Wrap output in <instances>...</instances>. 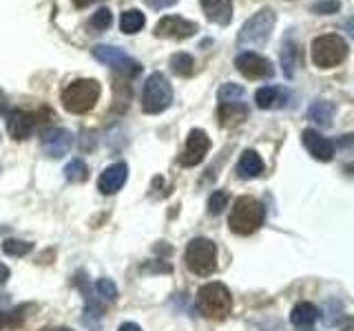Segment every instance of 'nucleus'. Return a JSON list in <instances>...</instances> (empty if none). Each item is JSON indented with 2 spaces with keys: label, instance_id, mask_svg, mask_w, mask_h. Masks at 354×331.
I'll use <instances>...</instances> for the list:
<instances>
[{
  "label": "nucleus",
  "instance_id": "f257e3e1",
  "mask_svg": "<svg viewBox=\"0 0 354 331\" xmlns=\"http://www.w3.org/2000/svg\"><path fill=\"white\" fill-rule=\"evenodd\" d=\"M266 219V208L261 201H257L254 197H239L235 199L228 217V228L230 232H235L239 237H248L252 232H257L263 225Z\"/></svg>",
  "mask_w": 354,
  "mask_h": 331
},
{
  "label": "nucleus",
  "instance_id": "f03ea898",
  "mask_svg": "<svg viewBox=\"0 0 354 331\" xmlns=\"http://www.w3.org/2000/svg\"><path fill=\"white\" fill-rule=\"evenodd\" d=\"M100 93H102V88H100V84L95 80H75L64 86L60 102H62L64 110H69V113L84 115L95 106V102L100 99Z\"/></svg>",
  "mask_w": 354,
  "mask_h": 331
},
{
  "label": "nucleus",
  "instance_id": "7ed1b4c3",
  "mask_svg": "<svg viewBox=\"0 0 354 331\" xmlns=\"http://www.w3.org/2000/svg\"><path fill=\"white\" fill-rule=\"evenodd\" d=\"M277 16L272 9H259L252 18L243 22V27L239 31L237 44L239 49H257L261 44H266L272 36Z\"/></svg>",
  "mask_w": 354,
  "mask_h": 331
},
{
  "label": "nucleus",
  "instance_id": "20e7f679",
  "mask_svg": "<svg viewBox=\"0 0 354 331\" xmlns=\"http://www.w3.org/2000/svg\"><path fill=\"white\" fill-rule=\"evenodd\" d=\"M199 312L210 320H224L232 309V296L226 285L221 283H206L197 292Z\"/></svg>",
  "mask_w": 354,
  "mask_h": 331
},
{
  "label": "nucleus",
  "instance_id": "39448f33",
  "mask_svg": "<svg viewBox=\"0 0 354 331\" xmlns=\"http://www.w3.org/2000/svg\"><path fill=\"white\" fill-rule=\"evenodd\" d=\"M173 102V88L164 73H151L144 82L142 91V110L149 115L164 113Z\"/></svg>",
  "mask_w": 354,
  "mask_h": 331
},
{
  "label": "nucleus",
  "instance_id": "423d86ee",
  "mask_svg": "<svg viewBox=\"0 0 354 331\" xmlns=\"http://www.w3.org/2000/svg\"><path fill=\"white\" fill-rule=\"evenodd\" d=\"M310 51H313V62L319 69H332V66H339L348 58L350 47L341 36H337V33H328V36L315 38Z\"/></svg>",
  "mask_w": 354,
  "mask_h": 331
},
{
  "label": "nucleus",
  "instance_id": "0eeeda50",
  "mask_svg": "<svg viewBox=\"0 0 354 331\" xmlns=\"http://www.w3.org/2000/svg\"><path fill=\"white\" fill-rule=\"evenodd\" d=\"M186 268L197 276H210L217 270V248L208 239H193L184 254Z\"/></svg>",
  "mask_w": 354,
  "mask_h": 331
},
{
  "label": "nucleus",
  "instance_id": "6e6552de",
  "mask_svg": "<svg viewBox=\"0 0 354 331\" xmlns=\"http://www.w3.org/2000/svg\"><path fill=\"white\" fill-rule=\"evenodd\" d=\"M93 58L97 62L111 66V69H118L122 73H127V75H138L142 69L138 60H133L131 55H127L118 47H109V44H97V47L93 49Z\"/></svg>",
  "mask_w": 354,
  "mask_h": 331
},
{
  "label": "nucleus",
  "instance_id": "1a4fd4ad",
  "mask_svg": "<svg viewBox=\"0 0 354 331\" xmlns=\"http://www.w3.org/2000/svg\"><path fill=\"white\" fill-rule=\"evenodd\" d=\"M235 66L243 77H248V80H266V77L274 75L272 62L268 58H263V55L254 53V51L239 53L237 60H235Z\"/></svg>",
  "mask_w": 354,
  "mask_h": 331
},
{
  "label": "nucleus",
  "instance_id": "9d476101",
  "mask_svg": "<svg viewBox=\"0 0 354 331\" xmlns=\"http://www.w3.org/2000/svg\"><path fill=\"white\" fill-rule=\"evenodd\" d=\"M197 33V25L182 16H164L155 25V36L158 38H171V40H186Z\"/></svg>",
  "mask_w": 354,
  "mask_h": 331
},
{
  "label": "nucleus",
  "instance_id": "9b49d317",
  "mask_svg": "<svg viewBox=\"0 0 354 331\" xmlns=\"http://www.w3.org/2000/svg\"><path fill=\"white\" fill-rule=\"evenodd\" d=\"M208 150H210V137L202 128H193L191 132H188L186 148H184L182 157H180V163L188 166V168H191V166L202 163L204 157L208 154Z\"/></svg>",
  "mask_w": 354,
  "mask_h": 331
},
{
  "label": "nucleus",
  "instance_id": "f8f14e48",
  "mask_svg": "<svg viewBox=\"0 0 354 331\" xmlns=\"http://www.w3.org/2000/svg\"><path fill=\"white\" fill-rule=\"evenodd\" d=\"M71 146H73V135L66 128H53L42 135V150L47 157L60 159L71 150Z\"/></svg>",
  "mask_w": 354,
  "mask_h": 331
},
{
  "label": "nucleus",
  "instance_id": "ddd939ff",
  "mask_svg": "<svg viewBox=\"0 0 354 331\" xmlns=\"http://www.w3.org/2000/svg\"><path fill=\"white\" fill-rule=\"evenodd\" d=\"M301 139H304L306 150L313 154L315 159H319V161H330L332 157H335V143H332L328 137L321 135L319 130L306 128L301 132Z\"/></svg>",
  "mask_w": 354,
  "mask_h": 331
},
{
  "label": "nucleus",
  "instance_id": "4468645a",
  "mask_svg": "<svg viewBox=\"0 0 354 331\" xmlns=\"http://www.w3.org/2000/svg\"><path fill=\"white\" fill-rule=\"evenodd\" d=\"M129 179V168H127V163H113V166H109V168H104V172L100 174V179H97V188H100V192L102 194H115L122 190V185L127 183Z\"/></svg>",
  "mask_w": 354,
  "mask_h": 331
},
{
  "label": "nucleus",
  "instance_id": "2eb2a0df",
  "mask_svg": "<svg viewBox=\"0 0 354 331\" xmlns=\"http://www.w3.org/2000/svg\"><path fill=\"white\" fill-rule=\"evenodd\" d=\"M36 115L29 113V110H14V113L7 115V128L9 135L14 139H27L33 135V128H36Z\"/></svg>",
  "mask_w": 354,
  "mask_h": 331
},
{
  "label": "nucleus",
  "instance_id": "dca6fc26",
  "mask_svg": "<svg viewBox=\"0 0 354 331\" xmlns=\"http://www.w3.org/2000/svg\"><path fill=\"white\" fill-rule=\"evenodd\" d=\"M202 3L204 14L210 22L219 27L230 25L232 20V0H199Z\"/></svg>",
  "mask_w": 354,
  "mask_h": 331
},
{
  "label": "nucleus",
  "instance_id": "f3484780",
  "mask_svg": "<svg viewBox=\"0 0 354 331\" xmlns=\"http://www.w3.org/2000/svg\"><path fill=\"white\" fill-rule=\"evenodd\" d=\"M263 172V161L254 150H243L239 163H237V174L241 179H254Z\"/></svg>",
  "mask_w": 354,
  "mask_h": 331
},
{
  "label": "nucleus",
  "instance_id": "a211bd4d",
  "mask_svg": "<svg viewBox=\"0 0 354 331\" xmlns=\"http://www.w3.org/2000/svg\"><path fill=\"white\" fill-rule=\"evenodd\" d=\"M317 318H319V309L313 303H299L290 314V323L297 329H310L317 323Z\"/></svg>",
  "mask_w": 354,
  "mask_h": 331
},
{
  "label": "nucleus",
  "instance_id": "6ab92c4d",
  "mask_svg": "<svg viewBox=\"0 0 354 331\" xmlns=\"http://www.w3.org/2000/svg\"><path fill=\"white\" fill-rule=\"evenodd\" d=\"M219 124L221 126H237V124H241L243 119L248 117V108H246V104H241V102H237V104H219Z\"/></svg>",
  "mask_w": 354,
  "mask_h": 331
},
{
  "label": "nucleus",
  "instance_id": "aec40b11",
  "mask_svg": "<svg viewBox=\"0 0 354 331\" xmlns=\"http://www.w3.org/2000/svg\"><path fill=\"white\" fill-rule=\"evenodd\" d=\"M332 115H335V104L328 102V99H317L308 110V117L317 121L319 126H330Z\"/></svg>",
  "mask_w": 354,
  "mask_h": 331
},
{
  "label": "nucleus",
  "instance_id": "412c9836",
  "mask_svg": "<svg viewBox=\"0 0 354 331\" xmlns=\"http://www.w3.org/2000/svg\"><path fill=\"white\" fill-rule=\"evenodd\" d=\"M144 25H147V18H144V14H142L140 9H129L120 18V29L124 31V33H129V36L138 33Z\"/></svg>",
  "mask_w": 354,
  "mask_h": 331
},
{
  "label": "nucleus",
  "instance_id": "4be33fe9",
  "mask_svg": "<svg viewBox=\"0 0 354 331\" xmlns=\"http://www.w3.org/2000/svg\"><path fill=\"white\" fill-rule=\"evenodd\" d=\"M299 62V49L292 40H286L283 47H281V64H283V73L288 77L295 75V66Z\"/></svg>",
  "mask_w": 354,
  "mask_h": 331
},
{
  "label": "nucleus",
  "instance_id": "5701e85b",
  "mask_svg": "<svg viewBox=\"0 0 354 331\" xmlns=\"http://www.w3.org/2000/svg\"><path fill=\"white\" fill-rule=\"evenodd\" d=\"M171 69L180 77H191L195 73V60L188 53H175L171 58Z\"/></svg>",
  "mask_w": 354,
  "mask_h": 331
},
{
  "label": "nucleus",
  "instance_id": "b1692460",
  "mask_svg": "<svg viewBox=\"0 0 354 331\" xmlns=\"http://www.w3.org/2000/svg\"><path fill=\"white\" fill-rule=\"evenodd\" d=\"M217 97H219L221 104H237V102H241V99H243V88L239 84H232V82L221 84Z\"/></svg>",
  "mask_w": 354,
  "mask_h": 331
},
{
  "label": "nucleus",
  "instance_id": "393cba45",
  "mask_svg": "<svg viewBox=\"0 0 354 331\" xmlns=\"http://www.w3.org/2000/svg\"><path fill=\"white\" fill-rule=\"evenodd\" d=\"M277 97H279V88L277 86H261L257 93H254V102L259 108H272Z\"/></svg>",
  "mask_w": 354,
  "mask_h": 331
},
{
  "label": "nucleus",
  "instance_id": "a878e982",
  "mask_svg": "<svg viewBox=\"0 0 354 331\" xmlns=\"http://www.w3.org/2000/svg\"><path fill=\"white\" fill-rule=\"evenodd\" d=\"M3 250L9 257H27V254L33 250V243L29 241H18V239H7L3 243Z\"/></svg>",
  "mask_w": 354,
  "mask_h": 331
},
{
  "label": "nucleus",
  "instance_id": "bb28decb",
  "mask_svg": "<svg viewBox=\"0 0 354 331\" xmlns=\"http://www.w3.org/2000/svg\"><path fill=\"white\" fill-rule=\"evenodd\" d=\"M64 174H66V179H69V181H84L88 177V168H86V163L82 159H71L69 163H66Z\"/></svg>",
  "mask_w": 354,
  "mask_h": 331
},
{
  "label": "nucleus",
  "instance_id": "cd10ccee",
  "mask_svg": "<svg viewBox=\"0 0 354 331\" xmlns=\"http://www.w3.org/2000/svg\"><path fill=\"white\" fill-rule=\"evenodd\" d=\"M95 290H97V296L102 298V301L113 303L115 298H118V287H115V283L111 281V279H100L95 283Z\"/></svg>",
  "mask_w": 354,
  "mask_h": 331
},
{
  "label": "nucleus",
  "instance_id": "c85d7f7f",
  "mask_svg": "<svg viewBox=\"0 0 354 331\" xmlns=\"http://www.w3.org/2000/svg\"><path fill=\"white\" fill-rule=\"evenodd\" d=\"M228 208V194L224 192V190H217V192H213L210 194V199H208V212L210 214H221L224 210Z\"/></svg>",
  "mask_w": 354,
  "mask_h": 331
},
{
  "label": "nucleus",
  "instance_id": "c756f323",
  "mask_svg": "<svg viewBox=\"0 0 354 331\" xmlns=\"http://www.w3.org/2000/svg\"><path fill=\"white\" fill-rule=\"evenodd\" d=\"M339 9H341V3H339V0H317V3L310 5V11H313V14H319V16L337 14Z\"/></svg>",
  "mask_w": 354,
  "mask_h": 331
},
{
  "label": "nucleus",
  "instance_id": "7c9ffc66",
  "mask_svg": "<svg viewBox=\"0 0 354 331\" xmlns=\"http://www.w3.org/2000/svg\"><path fill=\"white\" fill-rule=\"evenodd\" d=\"M111 22H113V14H111V11H109L106 7L97 9L95 14H93V18H91V25H93L95 29H100V31L109 29V27H111Z\"/></svg>",
  "mask_w": 354,
  "mask_h": 331
},
{
  "label": "nucleus",
  "instance_id": "2f4dec72",
  "mask_svg": "<svg viewBox=\"0 0 354 331\" xmlns=\"http://www.w3.org/2000/svg\"><path fill=\"white\" fill-rule=\"evenodd\" d=\"M177 0H149V5L153 9H166V7H173Z\"/></svg>",
  "mask_w": 354,
  "mask_h": 331
},
{
  "label": "nucleus",
  "instance_id": "473e14b6",
  "mask_svg": "<svg viewBox=\"0 0 354 331\" xmlns=\"http://www.w3.org/2000/svg\"><path fill=\"white\" fill-rule=\"evenodd\" d=\"M118 331H142V327L136 325V323H122Z\"/></svg>",
  "mask_w": 354,
  "mask_h": 331
},
{
  "label": "nucleus",
  "instance_id": "72a5a7b5",
  "mask_svg": "<svg viewBox=\"0 0 354 331\" xmlns=\"http://www.w3.org/2000/svg\"><path fill=\"white\" fill-rule=\"evenodd\" d=\"M7 279H9V268H7V265L0 263V285H5Z\"/></svg>",
  "mask_w": 354,
  "mask_h": 331
},
{
  "label": "nucleus",
  "instance_id": "f704fd0d",
  "mask_svg": "<svg viewBox=\"0 0 354 331\" xmlns=\"http://www.w3.org/2000/svg\"><path fill=\"white\" fill-rule=\"evenodd\" d=\"M93 3H97V0H73L75 7H88V5H93Z\"/></svg>",
  "mask_w": 354,
  "mask_h": 331
},
{
  "label": "nucleus",
  "instance_id": "c9c22d12",
  "mask_svg": "<svg viewBox=\"0 0 354 331\" xmlns=\"http://www.w3.org/2000/svg\"><path fill=\"white\" fill-rule=\"evenodd\" d=\"M51 331H71V329H66V327H55V329H51Z\"/></svg>",
  "mask_w": 354,
  "mask_h": 331
}]
</instances>
